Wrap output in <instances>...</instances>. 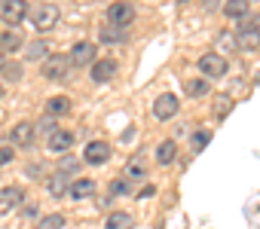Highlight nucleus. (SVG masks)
Masks as SVG:
<instances>
[{
  "label": "nucleus",
  "mask_w": 260,
  "mask_h": 229,
  "mask_svg": "<svg viewBox=\"0 0 260 229\" xmlns=\"http://www.w3.org/2000/svg\"><path fill=\"white\" fill-rule=\"evenodd\" d=\"M196 67L202 70V80H220V77H226V55H220V52H205L199 61H196Z\"/></svg>",
  "instance_id": "1"
},
{
  "label": "nucleus",
  "mask_w": 260,
  "mask_h": 229,
  "mask_svg": "<svg viewBox=\"0 0 260 229\" xmlns=\"http://www.w3.org/2000/svg\"><path fill=\"white\" fill-rule=\"evenodd\" d=\"M135 22V7L128 4V0H116V4H110L107 7V25H113V28H128Z\"/></svg>",
  "instance_id": "2"
},
{
  "label": "nucleus",
  "mask_w": 260,
  "mask_h": 229,
  "mask_svg": "<svg viewBox=\"0 0 260 229\" xmlns=\"http://www.w3.org/2000/svg\"><path fill=\"white\" fill-rule=\"evenodd\" d=\"M31 16V7H28V0H7L4 10H0V19H4V25L13 31L16 25H22L25 19Z\"/></svg>",
  "instance_id": "3"
},
{
  "label": "nucleus",
  "mask_w": 260,
  "mask_h": 229,
  "mask_svg": "<svg viewBox=\"0 0 260 229\" xmlns=\"http://www.w3.org/2000/svg\"><path fill=\"white\" fill-rule=\"evenodd\" d=\"M40 73H43L46 80H64V77L71 73V58H68V55H46Z\"/></svg>",
  "instance_id": "4"
},
{
  "label": "nucleus",
  "mask_w": 260,
  "mask_h": 229,
  "mask_svg": "<svg viewBox=\"0 0 260 229\" xmlns=\"http://www.w3.org/2000/svg\"><path fill=\"white\" fill-rule=\"evenodd\" d=\"M31 22L37 31H52L58 25V7L55 4H40L34 13H31Z\"/></svg>",
  "instance_id": "5"
},
{
  "label": "nucleus",
  "mask_w": 260,
  "mask_h": 229,
  "mask_svg": "<svg viewBox=\"0 0 260 229\" xmlns=\"http://www.w3.org/2000/svg\"><path fill=\"white\" fill-rule=\"evenodd\" d=\"M178 107H181V101H178L172 92H166V95H159V98L153 101V117L162 120V123H169V120L178 117Z\"/></svg>",
  "instance_id": "6"
},
{
  "label": "nucleus",
  "mask_w": 260,
  "mask_h": 229,
  "mask_svg": "<svg viewBox=\"0 0 260 229\" xmlns=\"http://www.w3.org/2000/svg\"><path fill=\"white\" fill-rule=\"evenodd\" d=\"M239 46L242 49H257L260 46V31H257V22H254V16H245V22H242V28H239Z\"/></svg>",
  "instance_id": "7"
},
{
  "label": "nucleus",
  "mask_w": 260,
  "mask_h": 229,
  "mask_svg": "<svg viewBox=\"0 0 260 229\" xmlns=\"http://www.w3.org/2000/svg\"><path fill=\"white\" fill-rule=\"evenodd\" d=\"M71 64L74 67H89L92 61H95V43H89V40H80V43H74V49H71Z\"/></svg>",
  "instance_id": "8"
},
{
  "label": "nucleus",
  "mask_w": 260,
  "mask_h": 229,
  "mask_svg": "<svg viewBox=\"0 0 260 229\" xmlns=\"http://www.w3.org/2000/svg\"><path fill=\"white\" fill-rule=\"evenodd\" d=\"M83 159H86L89 165H104V162L110 159V144H107V141H92V144H86Z\"/></svg>",
  "instance_id": "9"
},
{
  "label": "nucleus",
  "mask_w": 260,
  "mask_h": 229,
  "mask_svg": "<svg viewBox=\"0 0 260 229\" xmlns=\"http://www.w3.org/2000/svg\"><path fill=\"white\" fill-rule=\"evenodd\" d=\"M113 77H116V61L113 58L92 61V83H110Z\"/></svg>",
  "instance_id": "10"
},
{
  "label": "nucleus",
  "mask_w": 260,
  "mask_h": 229,
  "mask_svg": "<svg viewBox=\"0 0 260 229\" xmlns=\"http://www.w3.org/2000/svg\"><path fill=\"white\" fill-rule=\"evenodd\" d=\"M10 144L13 147H31L34 144V126L31 123H16L10 129Z\"/></svg>",
  "instance_id": "11"
},
{
  "label": "nucleus",
  "mask_w": 260,
  "mask_h": 229,
  "mask_svg": "<svg viewBox=\"0 0 260 229\" xmlns=\"http://www.w3.org/2000/svg\"><path fill=\"white\" fill-rule=\"evenodd\" d=\"M71 144H74V135L64 132V129H55L52 135H46V150H52V153H64V150H71Z\"/></svg>",
  "instance_id": "12"
},
{
  "label": "nucleus",
  "mask_w": 260,
  "mask_h": 229,
  "mask_svg": "<svg viewBox=\"0 0 260 229\" xmlns=\"http://www.w3.org/2000/svg\"><path fill=\"white\" fill-rule=\"evenodd\" d=\"M98 43H107V46H119V43H125V31L122 28H113V25H101V31H98Z\"/></svg>",
  "instance_id": "13"
},
{
  "label": "nucleus",
  "mask_w": 260,
  "mask_h": 229,
  "mask_svg": "<svg viewBox=\"0 0 260 229\" xmlns=\"http://www.w3.org/2000/svg\"><path fill=\"white\" fill-rule=\"evenodd\" d=\"M46 189H49V196L61 199V196H64V193L71 189V183H68V174H61V171L49 174V177H46Z\"/></svg>",
  "instance_id": "14"
},
{
  "label": "nucleus",
  "mask_w": 260,
  "mask_h": 229,
  "mask_svg": "<svg viewBox=\"0 0 260 229\" xmlns=\"http://www.w3.org/2000/svg\"><path fill=\"white\" fill-rule=\"evenodd\" d=\"M71 113V98H61V95H55V98H49L46 101V117H68Z\"/></svg>",
  "instance_id": "15"
},
{
  "label": "nucleus",
  "mask_w": 260,
  "mask_h": 229,
  "mask_svg": "<svg viewBox=\"0 0 260 229\" xmlns=\"http://www.w3.org/2000/svg\"><path fill=\"white\" fill-rule=\"evenodd\" d=\"M95 196V180L92 177H77L71 183V199H89Z\"/></svg>",
  "instance_id": "16"
},
{
  "label": "nucleus",
  "mask_w": 260,
  "mask_h": 229,
  "mask_svg": "<svg viewBox=\"0 0 260 229\" xmlns=\"http://www.w3.org/2000/svg\"><path fill=\"white\" fill-rule=\"evenodd\" d=\"M22 34L19 31H4V34H0V52H16V49H22Z\"/></svg>",
  "instance_id": "17"
},
{
  "label": "nucleus",
  "mask_w": 260,
  "mask_h": 229,
  "mask_svg": "<svg viewBox=\"0 0 260 229\" xmlns=\"http://www.w3.org/2000/svg\"><path fill=\"white\" fill-rule=\"evenodd\" d=\"M19 202H22V189L19 186H4L0 189V211H10Z\"/></svg>",
  "instance_id": "18"
},
{
  "label": "nucleus",
  "mask_w": 260,
  "mask_h": 229,
  "mask_svg": "<svg viewBox=\"0 0 260 229\" xmlns=\"http://www.w3.org/2000/svg\"><path fill=\"white\" fill-rule=\"evenodd\" d=\"M175 156H178V144H175V141H162V144L156 147V162H159V165H172Z\"/></svg>",
  "instance_id": "19"
},
{
  "label": "nucleus",
  "mask_w": 260,
  "mask_h": 229,
  "mask_svg": "<svg viewBox=\"0 0 260 229\" xmlns=\"http://www.w3.org/2000/svg\"><path fill=\"white\" fill-rule=\"evenodd\" d=\"M107 229H132V214H125V211H113L107 214Z\"/></svg>",
  "instance_id": "20"
},
{
  "label": "nucleus",
  "mask_w": 260,
  "mask_h": 229,
  "mask_svg": "<svg viewBox=\"0 0 260 229\" xmlns=\"http://www.w3.org/2000/svg\"><path fill=\"white\" fill-rule=\"evenodd\" d=\"M223 16H230V19H245V16H248V0H226V4H223Z\"/></svg>",
  "instance_id": "21"
},
{
  "label": "nucleus",
  "mask_w": 260,
  "mask_h": 229,
  "mask_svg": "<svg viewBox=\"0 0 260 229\" xmlns=\"http://www.w3.org/2000/svg\"><path fill=\"white\" fill-rule=\"evenodd\" d=\"M144 171H147V165H144V156H135V159H128V165H125V177H144Z\"/></svg>",
  "instance_id": "22"
},
{
  "label": "nucleus",
  "mask_w": 260,
  "mask_h": 229,
  "mask_svg": "<svg viewBox=\"0 0 260 229\" xmlns=\"http://www.w3.org/2000/svg\"><path fill=\"white\" fill-rule=\"evenodd\" d=\"M230 110H233V98L230 95H217L214 98V117L223 120V117H230Z\"/></svg>",
  "instance_id": "23"
},
{
  "label": "nucleus",
  "mask_w": 260,
  "mask_h": 229,
  "mask_svg": "<svg viewBox=\"0 0 260 229\" xmlns=\"http://www.w3.org/2000/svg\"><path fill=\"white\" fill-rule=\"evenodd\" d=\"M208 141H211V132H208V129H199V132L193 135V141H190L193 153H202V150L208 147Z\"/></svg>",
  "instance_id": "24"
},
{
  "label": "nucleus",
  "mask_w": 260,
  "mask_h": 229,
  "mask_svg": "<svg viewBox=\"0 0 260 229\" xmlns=\"http://www.w3.org/2000/svg\"><path fill=\"white\" fill-rule=\"evenodd\" d=\"M205 92H208V80L199 77V80H190V83H187V95H190V98H202Z\"/></svg>",
  "instance_id": "25"
},
{
  "label": "nucleus",
  "mask_w": 260,
  "mask_h": 229,
  "mask_svg": "<svg viewBox=\"0 0 260 229\" xmlns=\"http://www.w3.org/2000/svg\"><path fill=\"white\" fill-rule=\"evenodd\" d=\"M64 226V217L61 214H46V217H40V223H37V229H61Z\"/></svg>",
  "instance_id": "26"
},
{
  "label": "nucleus",
  "mask_w": 260,
  "mask_h": 229,
  "mask_svg": "<svg viewBox=\"0 0 260 229\" xmlns=\"http://www.w3.org/2000/svg\"><path fill=\"white\" fill-rule=\"evenodd\" d=\"M25 55H28V58H43V55H46V43H43V40H31L28 49H25Z\"/></svg>",
  "instance_id": "27"
},
{
  "label": "nucleus",
  "mask_w": 260,
  "mask_h": 229,
  "mask_svg": "<svg viewBox=\"0 0 260 229\" xmlns=\"http://www.w3.org/2000/svg\"><path fill=\"white\" fill-rule=\"evenodd\" d=\"M132 189H128V183H125V177H116L113 183H110V196H128Z\"/></svg>",
  "instance_id": "28"
},
{
  "label": "nucleus",
  "mask_w": 260,
  "mask_h": 229,
  "mask_svg": "<svg viewBox=\"0 0 260 229\" xmlns=\"http://www.w3.org/2000/svg\"><path fill=\"white\" fill-rule=\"evenodd\" d=\"M77 168H80V162H77L74 156H71V159H61V162H58V171H61V174H74Z\"/></svg>",
  "instance_id": "29"
},
{
  "label": "nucleus",
  "mask_w": 260,
  "mask_h": 229,
  "mask_svg": "<svg viewBox=\"0 0 260 229\" xmlns=\"http://www.w3.org/2000/svg\"><path fill=\"white\" fill-rule=\"evenodd\" d=\"M16 159V150L13 147H0V165H10Z\"/></svg>",
  "instance_id": "30"
},
{
  "label": "nucleus",
  "mask_w": 260,
  "mask_h": 229,
  "mask_svg": "<svg viewBox=\"0 0 260 229\" xmlns=\"http://www.w3.org/2000/svg\"><path fill=\"white\" fill-rule=\"evenodd\" d=\"M40 132H43V135H52V132H55V120H52V117H43V120H40Z\"/></svg>",
  "instance_id": "31"
},
{
  "label": "nucleus",
  "mask_w": 260,
  "mask_h": 229,
  "mask_svg": "<svg viewBox=\"0 0 260 229\" xmlns=\"http://www.w3.org/2000/svg\"><path fill=\"white\" fill-rule=\"evenodd\" d=\"M0 73H7L10 80H19V77H22V70H19V64H4V70H0Z\"/></svg>",
  "instance_id": "32"
},
{
  "label": "nucleus",
  "mask_w": 260,
  "mask_h": 229,
  "mask_svg": "<svg viewBox=\"0 0 260 229\" xmlns=\"http://www.w3.org/2000/svg\"><path fill=\"white\" fill-rule=\"evenodd\" d=\"M233 40H236L233 34H220V43H223V49H233V46H236Z\"/></svg>",
  "instance_id": "33"
},
{
  "label": "nucleus",
  "mask_w": 260,
  "mask_h": 229,
  "mask_svg": "<svg viewBox=\"0 0 260 229\" xmlns=\"http://www.w3.org/2000/svg\"><path fill=\"white\" fill-rule=\"evenodd\" d=\"M153 193H156V186H150V183H147V186H144V189H141V193H138V199H150V196H153Z\"/></svg>",
  "instance_id": "34"
},
{
  "label": "nucleus",
  "mask_w": 260,
  "mask_h": 229,
  "mask_svg": "<svg viewBox=\"0 0 260 229\" xmlns=\"http://www.w3.org/2000/svg\"><path fill=\"white\" fill-rule=\"evenodd\" d=\"M4 64H7V55H4V52H0V70H4Z\"/></svg>",
  "instance_id": "35"
},
{
  "label": "nucleus",
  "mask_w": 260,
  "mask_h": 229,
  "mask_svg": "<svg viewBox=\"0 0 260 229\" xmlns=\"http://www.w3.org/2000/svg\"><path fill=\"white\" fill-rule=\"evenodd\" d=\"M4 4H7V0H0V10H4Z\"/></svg>",
  "instance_id": "36"
},
{
  "label": "nucleus",
  "mask_w": 260,
  "mask_h": 229,
  "mask_svg": "<svg viewBox=\"0 0 260 229\" xmlns=\"http://www.w3.org/2000/svg\"><path fill=\"white\" fill-rule=\"evenodd\" d=\"M0 98H4V86H0Z\"/></svg>",
  "instance_id": "37"
},
{
  "label": "nucleus",
  "mask_w": 260,
  "mask_h": 229,
  "mask_svg": "<svg viewBox=\"0 0 260 229\" xmlns=\"http://www.w3.org/2000/svg\"><path fill=\"white\" fill-rule=\"evenodd\" d=\"M248 4H251V0H248Z\"/></svg>",
  "instance_id": "38"
}]
</instances>
